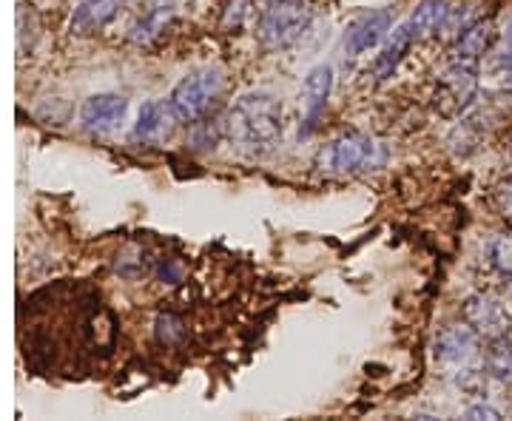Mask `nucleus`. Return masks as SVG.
Instances as JSON below:
<instances>
[{
    "instance_id": "1",
    "label": "nucleus",
    "mask_w": 512,
    "mask_h": 421,
    "mask_svg": "<svg viewBox=\"0 0 512 421\" xmlns=\"http://www.w3.org/2000/svg\"><path fill=\"white\" fill-rule=\"evenodd\" d=\"M225 137L251 154H268L282 140V100L271 92H248L225 117Z\"/></svg>"
},
{
    "instance_id": "2",
    "label": "nucleus",
    "mask_w": 512,
    "mask_h": 421,
    "mask_svg": "<svg viewBox=\"0 0 512 421\" xmlns=\"http://www.w3.org/2000/svg\"><path fill=\"white\" fill-rule=\"evenodd\" d=\"M222 92H225V74L220 69L205 66V69H194L185 74L183 80L171 89L168 106L174 111L177 123L194 126L211 111Z\"/></svg>"
},
{
    "instance_id": "3",
    "label": "nucleus",
    "mask_w": 512,
    "mask_h": 421,
    "mask_svg": "<svg viewBox=\"0 0 512 421\" xmlns=\"http://www.w3.org/2000/svg\"><path fill=\"white\" fill-rule=\"evenodd\" d=\"M384 160L387 148L359 131L342 134L319 151V168L330 174H365L382 168Z\"/></svg>"
},
{
    "instance_id": "4",
    "label": "nucleus",
    "mask_w": 512,
    "mask_h": 421,
    "mask_svg": "<svg viewBox=\"0 0 512 421\" xmlns=\"http://www.w3.org/2000/svg\"><path fill=\"white\" fill-rule=\"evenodd\" d=\"M313 9L308 0H271L259 15V40L268 49H288L311 26Z\"/></svg>"
},
{
    "instance_id": "5",
    "label": "nucleus",
    "mask_w": 512,
    "mask_h": 421,
    "mask_svg": "<svg viewBox=\"0 0 512 421\" xmlns=\"http://www.w3.org/2000/svg\"><path fill=\"white\" fill-rule=\"evenodd\" d=\"M481 80H478V63L470 60H453L436 80L433 92V109L439 111L444 120H458L476 103Z\"/></svg>"
},
{
    "instance_id": "6",
    "label": "nucleus",
    "mask_w": 512,
    "mask_h": 421,
    "mask_svg": "<svg viewBox=\"0 0 512 421\" xmlns=\"http://www.w3.org/2000/svg\"><path fill=\"white\" fill-rule=\"evenodd\" d=\"M461 313H464V322L476 330L484 342H493V339L510 336L512 313L498 296H490V293H473V296L464 302Z\"/></svg>"
},
{
    "instance_id": "7",
    "label": "nucleus",
    "mask_w": 512,
    "mask_h": 421,
    "mask_svg": "<svg viewBox=\"0 0 512 421\" xmlns=\"http://www.w3.org/2000/svg\"><path fill=\"white\" fill-rule=\"evenodd\" d=\"M390 29H393V15L387 9H370L365 15H359L350 23L345 40H342L345 55L359 57L376 49L379 43H384V37L390 35Z\"/></svg>"
},
{
    "instance_id": "8",
    "label": "nucleus",
    "mask_w": 512,
    "mask_h": 421,
    "mask_svg": "<svg viewBox=\"0 0 512 421\" xmlns=\"http://www.w3.org/2000/svg\"><path fill=\"white\" fill-rule=\"evenodd\" d=\"M481 336L470 328L467 322L461 325H447L436 339V359L441 365L464 367L473 365L478 359V348H481Z\"/></svg>"
},
{
    "instance_id": "9",
    "label": "nucleus",
    "mask_w": 512,
    "mask_h": 421,
    "mask_svg": "<svg viewBox=\"0 0 512 421\" xmlns=\"http://www.w3.org/2000/svg\"><path fill=\"white\" fill-rule=\"evenodd\" d=\"M330 89H333V69L328 63H319L313 66L311 72L305 74V83H302V92H299V100H302V111H305V126H302V137H308L319 126V117L328 106Z\"/></svg>"
},
{
    "instance_id": "10",
    "label": "nucleus",
    "mask_w": 512,
    "mask_h": 421,
    "mask_svg": "<svg viewBox=\"0 0 512 421\" xmlns=\"http://www.w3.org/2000/svg\"><path fill=\"white\" fill-rule=\"evenodd\" d=\"M128 114V100L123 94L114 92H103V94H92L83 109H80V123L86 126L94 134H109L114 131Z\"/></svg>"
},
{
    "instance_id": "11",
    "label": "nucleus",
    "mask_w": 512,
    "mask_h": 421,
    "mask_svg": "<svg viewBox=\"0 0 512 421\" xmlns=\"http://www.w3.org/2000/svg\"><path fill=\"white\" fill-rule=\"evenodd\" d=\"M123 3L126 0H80L69 20V32L77 37H92L103 32L111 20L120 15Z\"/></svg>"
},
{
    "instance_id": "12",
    "label": "nucleus",
    "mask_w": 512,
    "mask_h": 421,
    "mask_svg": "<svg viewBox=\"0 0 512 421\" xmlns=\"http://www.w3.org/2000/svg\"><path fill=\"white\" fill-rule=\"evenodd\" d=\"M416 40H419V35L413 32L410 20H404V23H399V26H393V29H390V35L384 37L379 55H376V60H373V74H376L379 80L393 77V72L399 69V63H402L404 55L410 52V46H413Z\"/></svg>"
},
{
    "instance_id": "13",
    "label": "nucleus",
    "mask_w": 512,
    "mask_h": 421,
    "mask_svg": "<svg viewBox=\"0 0 512 421\" xmlns=\"http://www.w3.org/2000/svg\"><path fill=\"white\" fill-rule=\"evenodd\" d=\"M177 123L174 111L168 106V97L165 100H148L143 103V109L137 114V123H134V140H143V143H157L171 134Z\"/></svg>"
},
{
    "instance_id": "14",
    "label": "nucleus",
    "mask_w": 512,
    "mask_h": 421,
    "mask_svg": "<svg viewBox=\"0 0 512 421\" xmlns=\"http://www.w3.org/2000/svg\"><path fill=\"white\" fill-rule=\"evenodd\" d=\"M490 46H493V23L490 20H476L456 40V60L478 63L481 57L490 52Z\"/></svg>"
},
{
    "instance_id": "15",
    "label": "nucleus",
    "mask_w": 512,
    "mask_h": 421,
    "mask_svg": "<svg viewBox=\"0 0 512 421\" xmlns=\"http://www.w3.org/2000/svg\"><path fill=\"white\" fill-rule=\"evenodd\" d=\"M171 18H174V9L168 3H157L154 9H148L146 15L131 26V40L137 46H151L157 37H163Z\"/></svg>"
},
{
    "instance_id": "16",
    "label": "nucleus",
    "mask_w": 512,
    "mask_h": 421,
    "mask_svg": "<svg viewBox=\"0 0 512 421\" xmlns=\"http://www.w3.org/2000/svg\"><path fill=\"white\" fill-rule=\"evenodd\" d=\"M447 12H450V0H421L407 20L421 40V37L439 35L444 20H447Z\"/></svg>"
},
{
    "instance_id": "17",
    "label": "nucleus",
    "mask_w": 512,
    "mask_h": 421,
    "mask_svg": "<svg viewBox=\"0 0 512 421\" xmlns=\"http://www.w3.org/2000/svg\"><path fill=\"white\" fill-rule=\"evenodd\" d=\"M484 367L490 373V379L501 382V385H512V342L504 339H493L487 342L484 350Z\"/></svg>"
},
{
    "instance_id": "18",
    "label": "nucleus",
    "mask_w": 512,
    "mask_h": 421,
    "mask_svg": "<svg viewBox=\"0 0 512 421\" xmlns=\"http://www.w3.org/2000/svg\"><path fill=\"white\" fill-rule=\"evenodd\" d=\"M487 376H490L487 367H478L476 362H473V365L456 367V387L461 393H467V396H484V390H487Z\"/></svg>"
},
{
    "instance_id": "19",
    "label": "nucleus",
    "mask_w": 512,
    "mask_h": 421,
    "mask_svg": "<svg viewBox=\"0 0 512 421\" xmlns=\"http://www.w3.org/2000/svg\"><path fill=\"white\" fill-rule=\"evenodd\" d=\"M490 262L498 274L512 276V231H504L490 242Z\"/></svg>"
},
{
    "instance_id": "20",
    "label": "nucleus",
    "mask_w": 512,
    "mask_h": 421,
    "mask_svg": "<svg viewBox=\"0 0 512 421\" xmlns=\"http://www.w3.org/2000/svg\"><path fill=\"white\" fill-rule=\"evenodd\" d=\"M490 72L495 74L498 86L512 94V43H507L504 49L495 52L493 60H490Z\"/></svg>"
},
{
    "instance_id": "21",
    "label": "nucleus",
    "mask_w": 512,
    "mask_h": 421,
    "mask_svg": "<svg viewBox=\"0 0 512 421\" xmlns=\"http://www.w3.org/2000/svg\"><path fill=\"white\" fill-rule=\"evenodd\" d=\"M470 23H476L473 15H470V6H450L447 20H444V26H441V35L447 37V40H458L461 32H464Z\"/></svg>"
},
{
    "instance_id": "22",
    "label": "nucleus",
    "mask_w": 512,
    "mask_h": 421,
    "mask_svg": "<svg viewBox=\"0 0 512 421\" xmlns=\"http://www.w3.org/2000/svg\"><path fill=\"white\" fill-rule=\"evenodd\" d=\"M183 336H185V325L180 316H174V313H163V316L157 319V342H160V345H177Z\"/></svg>"
},
{
    "instance_id": "23",
    "label": "nucleus",
    "mask_w": 512,
    "mask_h": 421,
    "mask_svg": "<svg viewBox=\"0 0 512 421\" xmlns=\"http://www.w3.org/2000/svg\"><path fill=\"white\" fill-rule=\"evenodd\" d=\"M495 205H498L501 217L512 222V177L507 183H501L495 188Z\"/></svg>"
},
{
    "instance_id": "24",
    "label": "nucleus",
    "mask_w": 512,
    "mask_h": 421,
    "mask_svg": "<svg viewBox=\"0 0 512 421\" xmlns=\"http://www.w3.org/2000/svg\"><path fill=\"white\" fill-rule=\"evenodd\" d=\"M464 419H487V421H498V419H501V413H498V410H495L493 404L478 402V404H473V407H467V410H464Z\"/></svg>"
},
{
    "instance_id": "25",
    "label": "nucleus",
    "mask_w": 512,
    "mask_h": 421,
    "mask_svg": "<svg viewBox=\"0 0 512 421\" xmlns=\"http://www.w3.org/2000/svg\"><path fill=\"white\" fill-rule=\"evenodd\" d=\"M245 15H248V0H237V3H231V12H228L225 23H228V26L234 23V29H237Z\"/></svg>"
},
{
    "instance_id": "26",
    "label": "nucleus",
    "mask_w": 512,
    "mask_h": 421,
    "mask_svg": "<svg viewBox=\"0 0 512 421\" xmlns=\"http://www.w3.org/2000/svg\"><path fill=\"white\" fill-rule=\"evenodd\" d=\"M157 274L163 276V279H168V282H180V271L174 268V262H160Z\"/></svg>"
},
{
    "instance_id": "27",
    "label": "nucleus",
    "mask_w": 512,
    "mask_h": 421,
    "mask_svg": "<svg viewBox=\"0 0 512 421\" xmlns=\"http://www.w3.org/2000/svg\"><path fill=\"white\" fill-rule=\"evenodd\" d=\"M504 35H507V43H512V15L510 20H507V32H504Z\"/></svg>"
},
{
    "instance_id": "28",
    "label": "nucleus",
    "mask_w": 512,
    "mask_h": 421,
    "mask_svg": "<svg viewBox=\"0 0 512 421\" xmlns=\"http://www.w3.org/2000/svg\"><path fill=\"white\" fill-rule=\"evenodd\" d=\"M510 279H512V276H510ZM510 296H512V282H510Z\"/></svg>"
},
{
    "instance_id": "29",
    "label": "nucleus",
    "mask_w": 512,
    "mask_h": 421,
    "mask_svg": "<svg viewBox=\"0 0 512 421\" xmlns=\"http://www.w3.org/2000/svg\"><path fill=\"white\" fill-rule=\"evenodd\" d=\"M510 151H512V143H510Z\"/></svg>"
}]
</instances>
